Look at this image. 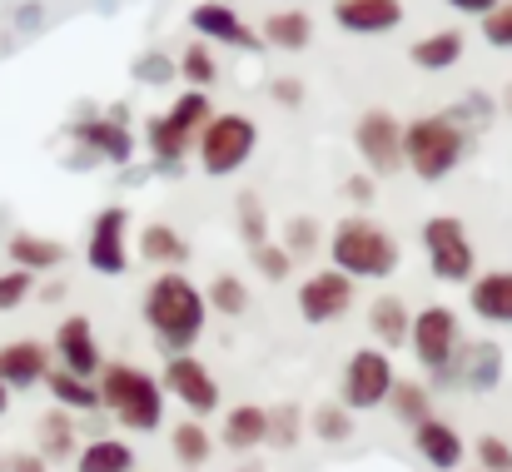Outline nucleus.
I'll use <instances>...</instances> for the list:
<instances>
[{"label": "nucleus", "mask_w": 512, "mask_h": 472, "mask_svg": "<svg viewBox=\"0 0 512 472\" xmlns=\"http://www.w3.org/2000/svg\"><path fill=\"white\" fill-rule=\"evenodd\" d=\"M145 328L155 333V343L165 353H194L199 338H204V323H209V309H204V289L189 279V269H165L150 279L145 289Z\"/></svg>", "instance_id": "f257e3e1"}, {"label": "nucleus", "mask_w": 512, "mask_h": 472, "mask_svg": "<svg viewBox=\"0 0 512 472\" xmlns=\"http://www.w3.org/2000/svg\"><path fill=\"white\" fill-rule=\"evenodd\" d=\"M324 254H329V269H339L343 279H353V284H358V279L383 284V279H393L398 264H403V244H398L383 224H373V219H363V214H348V219H339V224L329 229Z\"/></svg>", "instance_id": "f03ea898"}, {"label": "nucleus", "mask_w": 512, "mask_h": 472, "mask_svg": "<svg viewBox=\"0 0 512 472\" xmlns=\"http://www.w3.org/2000/svg\"><path fill=\"white\" fill-rule=\"evenodd\" d=\"M100 408H110V418L125 428V433H160L165 428V388L150 368L140 363H105L100 378Z\"/></svg>", "instance_id": "7ed1b4c3"}, {"label": "nucleus", "mask_w": 512, "mask_h": 472, "mask_svg": "<svg viewBox=\"0 0 512 472\" xmlns=\"http://www.w3.org/2000/svg\"><path fill=\"white\" fill-rule=\"evenodd\" d=\"M468 155V130L453 125L448 115H418L403 125V164L423 179V184H438L448 179Z\"/></svg>", "instance_id": "20e7f679"}, {"label": "nucleus", "mask_w": 512, "mask_h": 472, "mask_svg": "<svg viewBox=\"0 0 512 472\" xmlns=\"http://www.w3.org/2000/svg\"><path fill=\"white\" fill-rule=\"evenodd\" d=\"M418 239H423V254H428L433 279H443V284H473V274H478V249H473V234H468L463 219L433 214V219H423Z\"/></svg>", "instance_id": "39448f33"}, {"label": "nucleus", "mask_w": 512, "mask_h": 472, "mask_svg": "<svg viewBox=\"0 0 512 472\" xmlns=\"http://www.w3.org/2000/svg\"><path fill=\"white\" fill-rule=\"evenodd\" d=\"M209 115H214V110H209V95H204V90H184L165 115H155V120L145 125L150 155L160 159L165 169H174L179 159L189 155V145L199 140V130L209 125Z\"/></svg>", "instance_id": "423d86ee"}, {"label": "nucleus", "mask_w": 512, "mask_h": 472, "mask_svg": "<svg viewBox=\"0 0 512 472\" xmlns=\"http://www.w3.org/2000/svg\"><path fill=\"white\" fill-rule=\"evenodd\" d=\"M393 383H398V368H393V353H383V348H353L348 358H343V373H339V403L348 413H373V408H383L388 403V393H393Z\"/></svg>", "instance_id": "0eeeda50"}, {"label": "nucleus", "mask_w": 512, "mask_h": 472, "mask_svg": "<svg viewBox=\"0 0 512 472\" xmlns=\"http://www.w3.org/2000/svg\"><path fill=\"white\" fill-rule=\"evenodd\" d=\"M194 150H199V169L204 174L224 179V174L249 164V155L259 150V130H254L249 115H234V110L229 115H209V125L194 140Z\"/></svg>", "instance_id": "6e6552de"}, {"label": "nucleus", "mask_w": 512, "mask_h": 472, "mask_svg": "<svg viewBox=\"0 0 512 472\" xmlns=\"http://www.w3.org/2000/svg\"><path fill=\"white\" fill-rule=\"evenodd\" d=\"M403 348H413L418 368H428L433 378H448V368H453V358L463 348V318L453 314L448 304H428V309L413 314Z\"/></svg>", "instance_id": "1a4fd4ad"}, {"label": "nucleus", "mask_w": 512, "mask_h": 472, "mask_svg": "<svg viewBox=\"0 0 512 472\" xmlns=\"http://www.w3.org/2000/svg\"><path fill=\"white\" fill-rule=\"evenodd\" d=\"M160 388H165V403H179V408H184L189 418H199V423L219 408V378H214L209 363L194 358V353H174V358H165Z\"/></svg>", "instance_id": "9d476101"}, {"label": "nucleus", "mask_w": 512, "mask_h": 472, "mask_svg": "<svg viewBox=\"0 0 512 472\" xmlns=\"http://www.w3.org/2000/svg\"><path fill=\"white\" fill-rule=\"evenodd\" d=\"M85 264L100 279H120L130 274V209L110 204L90 219V239H85Z\"/></svg>", "instance_id": "9b49d317"}, {"label": "nucleus", "mask_w": 512, "mask_h": 472, "mask_svg": "<svg viewBox=\"0 0 512 472\" xmlns=\"http://www.w3.org/2000/svg\"><path fill=\"white\" fill-rule=\"evenodd\" d=\"M353 304H358V284L343 279L339 269H319V274H309V279L294 289V309H299V318H304L309 328L339 323V318L353 314Z\"/></svg>", "instance_id": "f8f14e48"}, {"label": "nucleus", "mask_w": 512, "mask_h": 472, "mask_svg": "<svg viewBox=\"0 0 512 472\" xmlns=\"http://www.w3.org/2000/svg\"><path fill=\"white\" fill-rule=\"evenodd\" d=\"M353 145L368 164V174H398L403 169V125L388 110H363L358 130H353Z\"/></svg>", "instance_id": "ddd939ff"}, {"label": "nucleus", "mask_w": 512, "mask_h": 472, "mask_svg": "<svg viewBox=\"0 0 512 472\" xmlns=\"http://www.w3.org/2000/svg\"><path fill=\"white\" fill-rule=\"evenodd\" d=\"M50 358H55V368H65V373H75V378H100L105 353H100L95 323H90L85 314H65L60 318V328H55Z\"/></svg>", "instance_id": "4468645a"}, {"label": "nucleus", "mask_w": 512, "mask_h": 472, "mask_svg": "<svg viewBox=\"0 0 512 472\" xmlns=\"http://www.w3.org/2000/svg\"><path fill=\"white\" fill-rule=\"evenodd\" d=\"M503 368H508V358H503V348H498L493 338H468V343L458 348L448 378L463 383L468 393H493V388L503 383Z\"/></svg>", "instance_id": "2eb2a0df"}, {"label": "nucleus", "mask_w": 512, "mask_h": 472, "mask_svg": "<svg viewBox=\"0 0 512 472\" xmlns=\"http://www.w3.org/2000/svg\"><path fill=\"white\" fill-rule=\"evenodd\" d=\"M413 453H418L433 472H458L463 463H468V443H463V433H458L453 423H443L438 413L423 418V423L413 428Z\"/></svg>", "instance_id": "dca6fc26"}, {"label": "nucleus", "mask_w": 512, "mask_h": 472, "mask_svg": "<svg viewBox=\"0 0 512 472\" xmlns=\"http://www.w3.org/2000/svg\"><path fill=\"white\" fill-rule=\"evenodd\" d=\"M50 368H55L50 343H40V338H10V343H0V383H5L10 393L45 383Z\"/></svg>", "instance_id": "f3484780"}, {"label": "nucleus", "mask_w": 512, "mask_h": 472, "mask_svg": "<svg viewBox=\"0 0 512 472\" xmlns=\"http://www.w3.org/2000/svg\"><path fill=\"white\" fill-rule=\"evenodd\" d=\"M468 309H473V318H483L493 328H512V269H483V274H473Z\"/></svg>", "instance_id": "a211bd4d"}, {"label": "nucleus", "mask_w": 512, "mask_h": 472, "mask_svg": "<svg viewBox=\"0 0 512 472\" xmlns=\"http://www.w3.org/2000/svg\"><path fill=\"white\" fill-rule=\"evenodd\" d=\"M70 135H75L90 155L115 159V164H125V159L135 155V140H130V130H125V105H115L105 120H80Z\"/></svg>", "instance_id": "6ab92c4d"}, {"label": "nucleus", "mask_w": 512, "mask_h": 472, "mask_svg": "<svg viewBox=\"0 0 512 472\" xmlns=\"http://www.w3.org/2000/svg\"><path fill=\"white\" fill-rule=\"evenodd\" d=\"M334 20L348 35H383L403 25V5L398 0H334Z\"/></svg>", "instance_id": "aec40b11"}, {"label": "nucleus", "mask_w": 512, "mask_h": 472, "mask_svg": "<svg viewBox=\"0 0 512 472\" xmlns=\"http://www.w3.org/2000/svg\"><path fill=\"white\" fill-rule=\"evenodd\" d=\"M189 25L204 35V40H224V45H239V50H254L259 45V35L224 5V0H204V5H194L189 10Z\"/></svg>", "instance_id": "412c9836"}, {"label": "nucleus", "mask_w": 512, "mask_h": 472, "mask_svg": "<svg viewBox=\"0 0 512 472\" xmlns=\"http://www.w3.org/2000/svg\"><path fill=\"white\" fill-rule=\"evenodd\" d=\"M5 254H10V269H25V274H50V269H60L70 259V249L60 239L30 234V229H15L10 244H5Z\"/></svg>", "instance_id": "4be33fe9"}, {"label": "nucleus", "mask_w": 512, "mask_h": 472, "mask_svg": "<svg viewBox=\"0 0 512 472\" xmlns=\"http://www.w3.org/2000/svg\"><path fill=\"white\" fill-rule=\"evenodd\" d=\"M219 443H224L229 453H254V448H264V443H269V408H259V403H234V408L224 413Z\"/></svg>", "instance_id": "5701e85b"}, {"label": "nucleus", "mask_w": 512, "mask_h": 472, "mask_svg": "<svg viewBox=\"0 0 512 472\" xmlns=\"http://www.w3.org/2000/svg\"><path fill=\"white\" fill-rule=\"evenodd\" d=\"M408 323H413V309L398 294H378L368 304V333H373V348H383V353L408 343Z\"/></svg>", "instance_id": "b1692460"}, {"label": "nucleus", "mask_w": 512, "mask_h": 472, "mask_svg": "<svg viewBox=\"0 0 512 472\" xmlns=\"http://www.w3.org/2000/svg\"><path fill=\"white\" fill-rule=\"evenodd\" d=\"M50 468L55 463H75V453H80V428H75V413H65V408H50L45 418H40V448H35Z\"/></svg>", "instance_id": "393cba45"}, {"label": "nucleus", "mask_w": 512, "mask_h": 472, "mask_svg": "<svg viewBox=\"0 0 512 472\" xmlns=\"http://www.w3.org/2000/svg\"><path fill=\"white\" fill-rule=\"evenodd\" d=\"M140 259L155 264L160 274H165V269H184V264H189V239H184L174 224H145V229H140Z\"/></svg>", "instance_id": "a878e982"}, {"label": "nucleus", "mask_w": 512, "mask_h": 472, "mask_svg": "<svg viewBox=\"0 0 512 472\" xmlns=\"http://www.w3.org/2000/svg\"><path fill=\"white\" fill-rule=\"evenodd\" d=\"M170 453L184 472L209 468V458H214V433H209L199 418H184V423H174L170 428Z\"/></svg>", "instance_id": "bb28decb"}, {"label": "nucleus", "mask_w": 512, "mask_h": 472, "mask_svg": "<svg viewBox=\"0 0 512 472\" xmlns=\"http://www.w3.org/2000/svg\"><path fill=\"white\" fill-rule=\"evenodd\" d=\"M135 448L125 438H90L75 453V472H135Z\"/></svg>", "instance_id": "cd10ccee"}, {"label": "nucleus", "mask_w": 512, "mask_h": 472, "mask_svg": "<svg viewBox=\"0 0 512 472\" xmlns=\"http://www.w3.org/2000/svg\"><path fill=\"white\" fill-rule=\"evenodd\" d=\"M45 388H50L55 408H65V413H100V388H95V378H75V373H65V368H50V373H45Z\"/></svg>", "instance_id": "c85d7f7f"}, {"label": "nucleus", "mask_w": 512, "mask_h": 472, "mask_svg": "<svg viewBox=\"0 0 512 472\" xmlns=\"http://www.w3.org/2000/svg\"><path fill=\"white\" fill-rule=\"evenodd\" d=\"M408 60L418 70H453L463 60V30H433V35L413 40L408 45Z\"/></svg>", "instance_id": "c756f323"}, {"label": "nucleus", "mask_w": 512, "mask_h": 472, "mask_svg": "<svg viewBox=\"0 0 512 472\" xmlns=\"http://www.w3.org/2000/svg\"><path fill=\"white\" fill-rule=\"evenodd\" d=\"M264 40H269L274 50H309L314 20H309L304 10H274V15L264 20Z\"/></svg>", "instance_id": "7c9ffc66"}, {"label": "nucleus", "mask_w": 512, "mask_h": 472, "mask_svg": "<svg viewBox=\"0 0 512 472\" xmlns=\"http://www.w3.org/2000/svg\"><path fill=\"white\" fill-rule=\"evenodd\" d=\"M388 413H393L398 423H408V428H418L423 418H433L428 383H418V378H398V383H393V393H388Z\"/></svg>", "instance_id": "2f4dec72"}, {"label": "nucleus", "mask_w": 512, "mask_h": 472, "mask_svg": "<svg viewBox=\"0 0 512 472\" xmlns=\"http://www.w3.org/2000/svg\"><path fill=\"white\" fill-rule=\"evenodd\" d=\"M204 309L209 314H224V318H239L249 314V284L239 274H214L204 284Z\"/></svg>", "instance_id": "473e14b6"}, {"label": "nucleus", "mask_w": 512, "mask_h": 472, "mask_svg": "<svg viewBox=\"0 0 512 472\" xmlns=\"http://www.w3.org/2000/svg\"><path fill=\"white\" fill-rule=\"evenodd\" d=\"M309 433H314L324 448H343V443L353 438V413H348L343 403H319V408L309 413Z\"/></svg>", "instance_id": "72a5a7b5"}, {"label": "nucleus", "mask_w": 512, "mask_h": 472, "mask_svg": "<svg viewBox=\"0 0 512 472\" xmlns=\"http://www.w3.org/2000/svg\"><path fill=\"white\" fill-rule=\"evenodd\" d=\"M279 249H284L289 259H309V254H319V249H324V229H319V219H309V214H294V219L284 224V239H279Z\"/></svg>", "instance_id": "f704fd0d"}, {"label": "nucleus", "mask_w": 512, "mask_h": 472, "mask_svg": "<svg viewBox=\"0 0 512 472\" xmlns=\"http://www.w3.org/2000/svg\"><path fill=\"white\" fill-rule=\"evenodd\" d=\"M299 438H304V413H299V403L269 408V448L289 453V448H299Z\"/></svg>", "instance_id": "c9c22d12"}, {"label": "nucleus", "mask_w": 512, "mask_h": 472, "mask_svg": "<svg viewBox=\"0 0 512 472\" xmlns=\"http://www.w3.org/2000/svg\"><path fill=\"white\" fill-rule=\"evenodd\" d=\"M239 239H244V249H254V244L269 239V209H264V199L254 189L239 194Z\"/></svg>", "instance_id": "e433bc0d"}, {"label": "nucleus", "mask_w": 512, "mask_h": 472, "mask_svg": "<svg viewBox=\"0 0 512 472\" xmlns=\"http://www.w3.org/2000/svg\"><path fill=\"white\" fill-rule=\"evenodd\" d=\"M473 463H478V472H512V443L503 433H478L473 438Z\"/></svg>", "instance_id": "4c0bfd02"}, {"label": "nucleus", "mask_w": 512, "mask_h": 472, "mask_svg": "<svg viewBox=\"0 0 512 472\" xmlns=\"http://www.w3.org/2000/svg\"><path fill=\"white\" fill-rule=\"evenodd\" d=\"M249 264H254V274H264L269 284H284L289 274H294V259L274 244V239H264V244H254L249 249Z\"/></svg>", "instance_id": "58836bf2"}, {"label": "nucleus", "mask_w": 512, "mask_h": 472, "mask_svg": "<svg viewBox=\"0 0 512 472\" xmlns=\"http://www.w3.org/2000/svg\"><path fill=\"white\" fill-rule=\"evenodd\" d=\"M174 75H184L194 90H209V85H214V75H219V65H214V55H209L204 45H189V50L179 55Z\"/></svg>", "instance_id": "ea45409f"}, {"label": "nucleus", "mask_w": 512, "mask_h": 472, "mask_svg": "<svg viewBox=\"0 0 512 472\" xmlns=\"http://www.w3.org/2000/svg\"><path fill=\"white\" fill-rule=\"evenodd\" d=\"M483 40L493 50H512V0H498L488 15H483Z\"/></svg>", "instance_id": "a19ab883"}, {"label": "nucleus", "mask_w": 512, "mask_h": 472, "mask_svg": "<svg viewBox=\"0 0 512 472\" xmlns=\"http://www.w3.org/2000/svg\"><path fill=\"white\" fill-rule=\"evenodd\" d=\"M30 289H35V274H25V269H5V274H0V314L20 309V304L30 299Z\"/></svg>", "instance_id": "79ce46f5"}, {"label": "nucleus", "mask_w": 512, "mask_h": 472, "mask_svg": "<svg viewBox=\"0 0 512 472\" xmlns=\"http://www.w3.org/2000/svg\"><path fill=\"white\" fill-rule=\"evenodd\" d=\"M170 75H174V65H170V60H165V55H155V50L135 60V80H150V85H165Z\"/></svg>", "instance_id": "37998d69"}, {"label": "nucleus", "mask_w": 512, "mask_h": 472, "mask_svg": "<svg viewBox=\"0 0 512 472\" xmlns=\"http://www.w3.org/2000/svg\"><path fill=\"white\" fill-rule=\"evenodd\" d=\"M274 100H279L284 110H299V105H304V85L284 75V80H274Z\"/></svg>", "instance_id": "c03bdc74"}, {"label": "nucleus", "mask_w": 512, "mask_h": 472, "mask_svg": "<svg viewBox=\"0 0 512 472\" xmlns=\"http://www.w3.org/2000/svg\"><path fill=\"white\" fill-rule=\"evenodd\" d=\"M343 194H348L353 204H373V174H348Z\"/></svg>", "instance_id": "a18cd8bd"}, {"label": "nucleus", "mask_w": 512, "mask_h": 472, "mask_svg": "<svg viewBox=\"0 0 512 472\" xmlns=\"http://www.w3.org/2000/svg\"><path fill=\"white\" fill-rule=\"evenodd\" d=\"M5 472H50V463L40 453H10L5 458Z\"/></svg>", "instance_id": "49530a36"}, {"label": "nucleus", "mask_w": 512, "mask_h": 472, "mask_svg": "<svg viewBox=\"0 0 512 472\" xmlns=\"http://www.w3.org/2000/svg\"><path fill=\"white\" fill-rule=\"evenodd\" d=\"M448 5H453V10H463V15H488L498 0H448Z\"/></svg>", "instance_id": "de8ad7c7"}, {"label": "nucleus", "mask_w": 512, "mask_h": 472, "mask_svg": "<svg viewBox=\"0 0 512 472\" xmlns=\"http://www.w3.org/2000/svg\"><path fill=\"white\" fill-rule=\"evenodd\" d=\"M5 413H10V388L0 383V418H5Z\"/></svg>", "instance_id": "09e8293b"}, {"label": "nucleus", "mask_w": 512, "mask_h": 472, "mask_svg": "<svg viewBox=\"0 0 512 472\" xmlns=\"http://www.w3.org/2000/svg\"><path fill=\"white\" fill-rule=\"evenodd\" d=\"M239 472H269V468H264V463H254V458H249V463H244V468H239Z\"/></svg>", "instance_id": "8fccbe9b"}, {"label": "nucleus", "mask_w": 512, "mask_h": 472, "mask_svg": "<svg viewBox=\"0 0 512 472\" xmlns=\"http://www.w3.org/2000/svg\"><path fill=\"white\" fill-rule=\"evenodd\" d=\"M503 110H508V115H512V85H508V95H503Z\"/></svg>", "instance_id": "3c124183"}, {"label": "nucleus", "mask_w": 512, "mask_h": 472, "mask_svg": "<svg viewBox=\"0 0 512 472\" xmlns=\"http://www.w3.org/2000/svg\"><path fill=\"white\" fill-rule=\"evenodd\" d=\"M0 472H5V458H0Z\"/></svg>", "instance_id": "603ef678"}]
</instances>
